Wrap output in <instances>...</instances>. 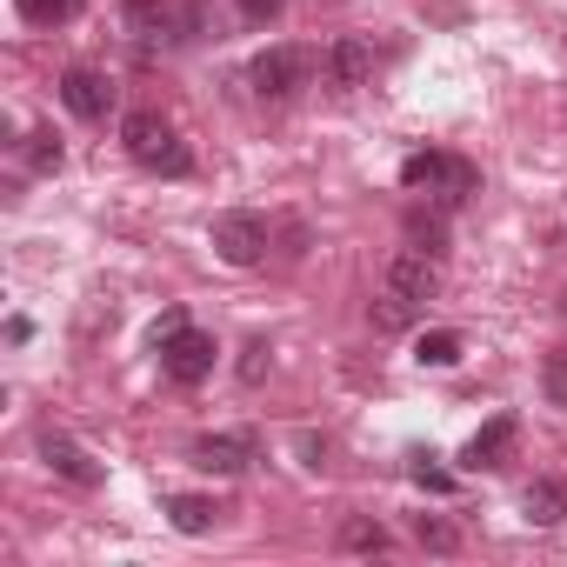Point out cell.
Masks as SVG:
<instances>
[{
	"label": "cell",
	"mask_w": 567,
	"mask_h": 567,
	"mask_svg": "<svg viewBox=\"0 0 567 567\" xmlns=\"http://www.w3.org/2000/svg\"><path fill=\"white\" fill-rule=\"evenodd\" d=\"M414 534H421V547H434V554H454V547H461V534H454L447 520H434V514H421Z\"/></svg>",
	"instance_id": "cell-21"
},
{
	"label": "cell",
	"mask_w": 567,
	"mask_h": 567,
	"mask_svg": "<svg viewBox=\"0 0 567 567\" xmlns=\"http://www.w3.org/2000/svg\"><path fill=\"white\" fill-rule=\"evenodd\" d=\"M474 187H481V174H474V161H461V154H447V174H441V187H434V200H441V207H461V200H474Z\"/></svg>",
	"instance_id": "cell-14"
},
{
	"label": "cell",
	"mask_w": 567,
	"mask_h": 567,
	"mask_svg": "<svg viewBox=\"0 0 567 567\" xmlns=\"http://www.w3.org/2000/svg\"><path fill=\"white\" fill-rule=\"evenodd\" d=\"M234 8H240L247 21H274L280 8H288V0H234Z\"/></svg>",
	"instance_id": "cell-24"
},
{
	"label": "cell",
	"mask_w": 567,
	"mask_h": 567,
	"mask_svg": "<svg viewBox=\"0 0 567 567\" xmlns=\"http://www.w3.org/2000/svg\"><path fill=\"white\" fill-rule=\"evenodd\" d=\"M254 461V434H200L194 441V467L207 474H240Z\"/></svg>",
	"instance_id": "cell-8"
},
{
	"label": "cell",
	"mask_w": 567,
	"mask_h": 567,
	"mask_svg": "<svg viewBox=\"0 0 567 567\" xmlns=\"http://www.w3.org/2000/svg\"><path fill=\"white\" fill-rule=\"evenodd\" d=\"M308 74H315V54L308 48H267L254 61V94L260 101H288V94L308 87Z\"/></svg>",
	"instance_id": "cell-2"
},
{
	"label": "cell",
	"mask_w": 567,
	"mask_h": 567,
	"mask_svg": "<svg viewBox=\"0 0 567 567\" xmlns=\"http://www.w3.org/2000/svg\"><path fill=\"white\" fill-rule=\"evenodd\" d=\"M514 441H520V421H514V414H494V421L467 441L461 461H467V467H507V461H514Z\"/></svg>",
	"instance_id": "cell-7"
},
{
	"label": "cell",
	"mask_w": 567,
	"mask_h": 567,
	"mask_svg": "<svg viewBox=\"0 0 567 567\" xmlns=\"http://www.w3.org/2000/svg\"><path fill=\"white\" fill-rule=\"evenodd\" d=\"M214 254H220L227 267H260V254H267V220L247 214V207L214 214Z\"/></svg>",
	"instance_id": "cell-3"
},
{
	"label": "cell",
	"mask_w": 567,
	"mask_h": 567,
	"mask_svg": "<svg viewBox=\"0 0 567 567\" xmlns=\"http://www.w3.org/2000/svg\"><path fill=\"white\" fill-rule=\"evenodd\" d=\"M240 374H247V381H260V374H267V348H247V361H240Z\"/></svg>",
	"instance_id": "cell-25"
},
{
	"label": "cell",
	"mask_w": 567,
	"mask_h": 567,
	"mask_svg": "<svg viewBox=\"0 0 567 567\" xmlns=\"http://www.w3.org/2000/svg\"><path fill=\"white\" fill-rule=\"evenodd\" d=\"M520 507H527L534 527H554V520L567 514V487H560V481H534V487L520 494Z\"/></svg>",
	"instance_id": "cell-13"
},
{
	"label": "cell",
	"mask_w": 567,
	"mask_h": 567,
	"mask_svg": "<svg viewBox=\"0 0 567 567\" xmlns=\"http://www.w3.org/2000/svg\"><path fill=\"white\" fill-rule=\"evenodd\" d=\"M368 74H374V48H368L361 34H348V41L328 48V81H334V87H361Z\"/></svg>",
	"instance_id": "cell-10"
},
{
	"label": "cell",
	"mask_w": 567,
	"mask_h": 567,
	"mask_svg": "<svg viewBox=\"0 0 567 567\" xmlns=\"http://www.w3.org/2000/svg\"><path fill=\"white\" fill-rule=\"evenodd\" d=\"M408 240L421 254H447V207L441 200L434 207H408Z\"/></svg>",
	"instance_id": "cell-11"
},
{
	"label": "cell",
	"mask_w": 567,
	"mask_h": 567,
	"mask_svg": "<svg viewBox=\"0 0 567 567\" xmlns=\"http://www.w3.org/2000/svg\"><path fill=\"white\" fill-rule=\"evenodd\" d=\"M341 547L348 554H388V527L368 520V514H354V520H341Z\"/></svg>",
	"instance_id": "cell-16"
},
{
	"label": "cell",
	"mask_w": 567,
	"mask_h": 567,
	"mask_svg": "<svg viewBox=\"0 0 567 567\" xmlns=\"http://www.w3.org/2000/svg\"><path fill=\"white\" fill-rule=\"evenodd\" d=\"M14 8H21V21H34V28H61V21L81 14V0H14Z\"/></svg>",
	"instance_id": "cell-19"
},
{
	"label": "cell",
	"mask_w": 567,
	"mask_h": 567,
	"mask_svg": "<svg viewBox=\"0 0 567 567\" xmlns=\"http://www.w3.org/2000/svg\"><path fill=\"white\" fill-rule=\"evenodd\" d=\"M167 514H174V527H181V534H207L220 507H214V501H200V494H174V501H167Z\"/></svg>",
	"instance_id": "cell-15"
},
{
	"label": "cell",
	"mask_w": 567,
	"mask_h": 567,
	"mask_svg": "<svg viewBox=\"0 0 567 567\" xmlns=\"http://www.w3.org/2000/svg\"><path fill=\"white\" fill-rule=\"evenodd\" d=\"M61 101H68V114H81V121H107L114 81H107L101 68H68V74H61Z\"/></svg>",
	"instance_id": "cell-5"
},
{
	"label": "cell",
	"mask_w": 567,
	"mask_h": 567,
	"mask_svg": "<svg viewBox=\"0 0 567 567\" xmlns=\"http://www.w3.org/2000/svg\"><path fill=\"white\" fill-rule=\"evenodd\" d=\"M388 288L427 308V301L441 295V267H434V254H421V247H408V254H394V260H388Z\"/></svg>",
	"instance_id": "cell-6"
},
{
	"label": "cell",
	"mask_w": 567,
	"mask_h": 567,
	"mask_svg": "<svg viewBox=\"0 0 567 567\" xmlns=\"http://www.w3.org/2000/svg\"><path fill=\"white\" fill-rule=\"evenodd\" d=\"M540 381H547V401H554V408H567V354H547Z\"/></svg>",
	"instance_id": "cell-23"
},
{
	"label": "cell",
	"mask_w": 567,
	"mask_h": 567,
	"mask_svg": "<svg viewBox=\"0 0 567 567\" xmlns=\"http://www.w3.org/2000/svg\"><path fill=\"white\" fill-rule=\"evenodd\" d=\"M28 167H41V174H54V167H61V141H54L48 127H34V134H28Z\"/></svg>",
	"instance_id": "cell-20"
},
{
	"label": "cell",
	"mask_w": 567,
	"mask_h": 567,
	"mask_svg": "<svg viewBox=\"0 0 567 567\" xmlns=\"http://www.w3.org/2000/svg\"><path fill=\"white\" fill-rule=\"evenodd\" d=\"M121 141H127V154H134L141 167H154V174H187V167H194V154L181 147V134H174L161 114H147V107L121 121Z\"/></svg>",
	"instance_id": "cell-1"
},
{
	"label": "cell",
	"mask_w": 567,
	"mask_h": 567,
	"mask_svg": "<svg viewBox=\"0 0 567 567\" xmlns=\"http://www.w3.org/2000/svg\"><path fill=\"white\" fill-rule=\"evenodd\" d=\"M441 174H447V154H408L401 161V187H441Z\"/></svg>",
	"instance_id": "cell-18"
},
{
	"label": "cell",
	"mask_w": 567,
	"mask_h": 567,
	"mask_svg": "<svg viewBox=\"0 0 567 567\" xmlns=\"http://www.w3.org/2000/svg\"><path fill=\"white\" fill-rule=\"evenodd\" d=\"M161 348V374L167 381H181V388H194V381H207L214 374V341L200 334V328H174L167 341H154Z\"/></svg>",
	"instance_id": "cell-4"
},
{
	"label": "cell",
	"mask_w": 567,
	"mask_h": 567,
	"mask_svg": "<svg viewBox=\"0 0 567 567\" xmlns=\"http://www.w3.org/2000/svg\"><path fill=\"white\" fill-rule=\"evenodd\" d=\"M41 454H48V467H54L61 481H74V487H101V461H94L81 441H68V434H48V441H41Z\"/></svg>",
	"instance_id": "cell-9"
},
{
	"label": "cell",
	"mask_w": 567,
	"mask_h": 567,
	"mask_svg": "<svg viewBox=\"0 0 567 567\" xmlns=\"http://www.w3.org/2000/svg\"><path fill=\"white\" fill-rule=\"evenodd\" d=\"M408 474H414V487H427V494H454V474H447V467H434L427 454H421Z\"/></svg>",
	"instance_id": "cell-22"
},
{
	"label": "cell",
	"mask_w": 567,
	"mask_h": 567,
	"mask_svg": "<svg viewBox=\"0 0 567 567\" xmlns=\"http://www.w3.org/2000/svg\"><path fill=\"white\" fill-rule=\"evenodd\" d=\"M414 315H421V301H408V295H381V301H368V321H374V334H408L414 328Z\"/></svg>",
	"instance_id": "cell-12"
},
{
	"label": "cell",
	"mask_w": 567,
	"mask_h": 567,
	"mask_svg": "<svg viewBox=\"0 0 567 567\" xmlns=\"http://www.w3.org/2000/svg\"><path fill=\"white\" fill-rule=\"evenodd\" d=\"M414 361H421V368H454V361H461V334H454V328H434V334H421Z\"/></svg>",
	"instance_id": "cell-17"
}]
</instances>
